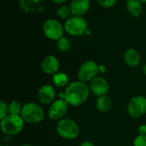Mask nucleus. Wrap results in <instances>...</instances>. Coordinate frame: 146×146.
Returning a JSON list of instances; mask_svg holds the SVG:
<instances>
[{
    "label": "nucleus",
    "instance_id": "1",
    "mask_svg": "<svg viewBox=\"0 0 146 146\" xmlns=\"http://www.w3.org/2000/svg\"><path fill=\"white\" fill-rule=\"evenodd\" d=\"M63 92L64 100L72 107H79L84 104L88 100L91 93L88 83L79 80L70 83Z\"/></svg>",
    "mask_w": 146,
    "mask_h": 146
},
{
    "label": "nucleus",
    "instance_id": "2",
    "mask_svg": "<svg viewBox=\"0 0 146 146\" xmlns=\"http://www.w3.org/2000/svg\"><path fill=\"white\" fill-rule=\"evenodd\" d=\"M21 116L28 124H38L44 119V111L42 106L38 103L29 102L22 106Z\"/></svg>",
    "mask_w": 146,
    "mask_h": 146
},
{
    "label": "nucleus",
    "instance_id": "3",
    "mask_svg": "<svg viewBox=\"0 0 146 146\" xmlns=\"http://www.w3.org/2000/svg\"><path fill=\"white\" fill-rule=\"evenodd\" d=\"M56 130L57 134L64 139H75L80 134V127L74 120L69 118H63L56 124Z\"/></svg>",
    "mask_w": 146,
    "mask_h": 146
},
{
    "label": "nucleus",
    "instance_id": "4",
    "mask_svg": "<svg viewBox=\"0 0 146 146\" xmlns=\"http://www.w3.org/2000/svg\"><path fill=\"white\" fill-rule=\"evenodd\" d=\"M25 121L21 115L9 114L4 119L1 120V130L6 136H15L19 134L23 127Z\"/></svg>",
    "mask_w": 146,
    "mask_h": 146
},
{
    "label": "nucleus",
    "instance_id": "5",
    "mask_svg": "<svg viewBox=\"0 0 146 146\" xmlns=\"http://www.w3.org/2000/svg\"><path fill=\"white\" fill-rule=\"evenodd\" d=\"M63 26L65 32L68 34L75 37L86 34V31L88 30L87 22L83 16L71 15L65 21Z\"/></svg>",
    "mask_w": 146,
    "mask_h": 146
},
{
    "label": "nucleus",
    "instance_id": "6",
    "mask_svg": "<svg viewBox=\"0 0 146 146\" xmlns=\"http://www.w3.org/2000/svg\"><path fill=\"white\" fill-rule=\"evenodd\" d=\"M42 30L47 39L56 41L63 37L65 32L63 24L55 18H49L45 20L43 23Z\"/></svg>",
    "mask_w": 146,
    "mask_h": 146
},
{
    "label": "nucleus",
    "instance_id": "7",
    "mask_svg": "<svg viewBox=\"0 0 146 146\" xmlns=\"http://www.w3.org/2000/svg\"><path fill=\"white\" fill-rule=\"evenodd\" d=\"M98 74V65L93 60H86L82 63L77 71L78 80L86 83H89Z\"/></svg>",
    "mask_w": 146,
    "mask_h": 146
},
{
    "label": "nucleus",
    "instance_id": "8",
    "mask_svg": "<svg viewBox=\"0 0 146 146\" xmlns=\"http://www.w3.org/2000/svg\"><path fill=\"white\" fill-rule=\"evenodd\" d=\"M128 115L133 119H138L146 114V97L143 96H133L127 107Z\"/></svg>",
    "mask_w": 146,
    "mask_h": 146
},
{
    "label": "nucleus",
    "instance_id": "9",
    "mask_svg": "<svg viewBox=\"0 0 146 146\" xmlns=\"http://www.w3.org/2000/svg\"><path fill=\"white\" fill-rule=\"evenodd\" d=\"M68 104L63 99L55 100L49 107L48 109V117L52 120H61L67 114L68 110Z\"/></svg>",
    "mask_w": 146,
    "mask_h": 146
},
{
    "label": "nucleus",
    "instance_id": "10",
    "mask_svg": "<svg viewBox=\"0 0 146 146\" xmlns=\"http://www.w3.org/2000/svg\"><path fill=\"white\" fill-rule=\"evenodd\" d=\"M88 85L91 93L97 97L106 96L110 90L109 82L105 77L99 75L97 76L93 80H92Z\"/></svg>",
    "mask_w": 146,
    "mask_h": 146
},
{
    "label": "nucleus",
    "instance_id": "11",
    "mask_svg": "<svg viewBox=\"0 0 146 146\" xmlns=\"http://www.w3.org/2000/svg\"><path fill=\"white\" fill-rule=\"evenodd\" d=\"M60 62L59 59L54 55L46 56L41 62V70L42 71L48 75L53 77L55 74L59 72Z\"/></svg>",
    "mask_w": 146,
    "mask_h": 146
},
{
    "label": "nucleus",
    "instance_id": "12",
    "mask_svg": "<svg viewBox=\"0 0 146 146\" xmlns=\"http://www.w3.org/2000/svg\"><path fill=\"white\" fill-rule=\"evenodd\" d=\"M38 100L43 105H50L56 98V91L50 84L42 85L38 91Z\"/></svg>",
    "mask_w": 146,
    "mask_h": 146
},
{
    "label": "nucleus",
    "instance_id": "13",
    "mask_svg": "<svg viewBox=\"0 0 146 146\" xmlns=\"http://www.w3.org/2000/svg\"><path fill=\"white\" fill-rule=\"evenodd\" d=\"M68 6L72 15L84 17L90 10L91 2L90 0H72Z\"/></svg>",
    "mask_w": 146,
    "mask_h": 146
},
{
    "label": "nucleus",
    "instance_id": "14",
    "mask_svg": "<svg viewBox=\"0 0 146 146\" xmlns=\"http://www.w3.org/2000/svg\"><path fill=\"white\" fill-rule=\"evenodd\" d=\"M19 7L27 14L44 9L43 0H19Z\"/></svg>",
    "mask_w": 146,
    "mask_h": 146
},
{
    "label": "nucleus",
    "instance_id": "15",
    "mask_svg": "<svg viewBox=\"0 0 146 146\" xmlns=\"http://www.w3.org/2000/svg\"><path fill=\"white\" fill-rule=\"evenodd\" d=\"M123 59L126 65L130 67L139 66L141 61V56L139 52L134 48H128L126 50L123 55Z\"/></svg>",
    "mask_w": 146,
    "mask_h": 146
},
{
    "label": "nucleus",
    "instance_id": "16",
    "mask_svg": "<svg viewBox=\"0 0 146 146\" xmlns=\"http://www.w3.org/2000/svg\"><path fill=\"white\" fill-rule=\"evenodd\" d=\"M96 108L101 113H108L112 108V100L109 96L98 97L96 101Z\"/></svg>",
    "mask_w": 146,
    "mask_h": 146
},
{
    "label": "nucleus",
    "instance_id": "17",
    "mask_svg": "<svg viewBox=\"0 0 146 146\" xmlns=\"http://www.w3.org/2000/svg\"><path fill=\"white\" fill-rule=\"evenodd\" d=\"M127 13L133 17H139L143 12V3L138 0L127 2L126 5Z\"/></svg>",
    "mask_w": 146,
    "mask_h": 146
},
{
    "label": "nucleus",
    "instance_id": "18",
    "mask_svg": "<svg viewBox=\"0 0 146 146\" xmlns=\"http://www.w3.org/2000/svg\"><path fill=\"white\" fill-rule=\"evenodd\" d=\"M52 82L58 88H66L70 83L68 76L66 73L61 71L57 72L52 77Z\"/></svg>",
    "mask_w": 146,
    "mask_h": 146
},
{
    "label": "nucleus",
    "instance_id": "19",
    "mask_svg": "<svg viewBox=\"0 0 146 146\" xmlns=\"http://www.w3.org/2000/svg\"><path fill=\"white\" fill-rule=\"evenodd\" d=\"M56 48L61 52H66L71 49V42L66 36L62 37L56 41Z\"/></svg>",
    "mask_w": 146,
    "mask_h": 146
},
{
    "label": "nucleus",
    "instance_id": "20",
    "mask_svg": "<svg viewBox=\"0 0 146 146\" xmlns=\"http://www.w3.org/2000/svg\"><path fill=\"white\" fill-rule=\"evenodd\" d=\"M22 106L21 103L16 100L11 101L9 103H8V108H9V114L12 115H21V110H22Z\"/></svg>",
    "mask_w": 146,
    "mask_h": 146
},
{
    "label": "nucleus",
    "instance_id": "21",
    "mask_svg": "<svg viewBox=\"0 0 146 146\" xmlns=\"http://www.w3.org/2000/svg\"><path fill=\"white\" fill-rule=\"evenodd\" d=\"M56 15L60 19H62V20H65V21L72 15L70 9H69V6L68 5H65V4L60 5L57 8L56 11Z\"/></svg>",
    "mask_w": 146,
    "mask_h": 146
},
{
    "label": "nucleus",
    "instance_id": "22",
    "mask_svg": "<svg viewBox=\"0 0 146 146\" xmlns=\"http://www.w3.org/2000/svg\"><path fill=\"white\" fill-rule=\"evenodd\" d=\"M96 1L101 7H103L104 9L112 8L117 3V0H96Z\"/></svg>",
    "mask_w": 146,
    "mask_h": 146
},
{
    "label": "nucleus",
    "instance_id": "23",
    "mask_svg": "<svg viewBox=\"0 0 146 146\" xmlns=\"http://www.w3.org/2000/svg\"><path fill=\"white\" fill-rule=\"evenodd\" d=\"M8 115H9L8 104L4 101H1V102H0V120L4 119Z\"/></svg>",
    "mask_w": 146,
    "mask_h": 146
},
{
    "label": "nucleus",
    "instance_id": "24",
    "mask_svg": "<svg viewBox=\"0 0 146 146\" xmlns=\"http://www.w3.org/2000/svg\"><path fill=\"white\" fill-rule=\"evenodd\" d=\"M133 146H146V136H137L133 140Z\"/></svg>",
    "mask_w": 146,
    "mask_h": 146
},
{
    "label": "nucleus",
    "instance_id": "25",
    "mask_svg": "<svg viewBox=\"0 0 146 146\" xmlns=\"http://www.w3.org/2000/svg\"><path fill=\"white\" fill-rule=\"evenodd\" d=\"M139 135H143V136H146V125L143 124L139 127Z\"/></svg>",
    "mask_w": 146,
    "mask_h": 146
},
{
    "label": "nucleus",
    "instance_id": "26",
    "mask_svg": "<svg viewBox=\"0 0 146 146\" xmlns=\"http://www.w3.org/2000/svg\"><path fill=\"white\" fill-rule=\"evenodd\" d=\"M106 66L104 65H98V73L99 74H104L106 72Z\"/></svg>",
    "mask_w": 146,
    "mask_h": 146
},
{
    "label": "nucleus",
    "instance_id": "27",
    "mask_svg": "<svg viewBox=\"0 0 146 146\" xmlns=\"http://www.w3.org/2000/svg\"><path fill=\"white\" fill-rule=\"evenodd\" d=\"M80 146H95V145L91 141H84L80 145Z\"/></svg>",
    "mask_w": 146,
    "mask_h": 146
},
{
    "label": "nucleus",
    "instance_id": "28",
    "mask_svg": "<svg viewBox=\"0 0 146 146\" xmlns=\"http://www.w3.org/2000/svg\"><path fill=\"white\" fill-rule=\"evenodd\" d=\"M54 3H56V4H63V3H65L68 0H51Z\"/></svg>",
    "mask_w": 146,
    "mask_h": 146
},
{
    "label": "nucleus",
    "instance_id": "29",
    "mask_svg": "<svg viewBox=\"0 0 146 146\" xmlns=\"http://www.w3.org/2000/svg\"><path fill=\"white\" fill-rule=\"evenodd\" d=\"M143 72H144V74L146 76V63L144 65V66H143Z\"/></svg>",
    "mask_w": 146,
    "mask_h": 146
},
{
    "label": "nucleus",
    "instance_id": "30",
    "mask_svg": "<svg viewBox=\"0 0 146 146\" xmlns=\"http://www.w3.org/2000/svg\"><path fill=\"white\" fill-rule=\"evenodd\" d=\"M138 1H139L142 3H146V0H138Z\"/></svg>",
    "mask_w": 146,
    "mask_h": 146
},
{
    "label": "nucleus",
    "instance_id": "31",
    "mask_svg": "<svg viewBox=\"0 0 146 146\" xmlns=\"http://www.w3.org/2000/svg\"><path fill=\"white\" fill-rule=\"evenodd\" d=\"M21 146H33L32 145H28V144H25V145H22Z\"/></svg>",
    "mask_w": 146,
    "mask_h": 146
},
{
    "label": "nucleus",
    "instance_id": "32",
    "mask_svg": "<svg viewBox=\"0 0 146 146\" xmlns=\"http://www.w3.org/2000/svg\"><path fill=\"white\" fill-rule=\"evenodd\" d=\"M126 1H127V2H131V1H133V0H126Z\"/></svg>",
    "mask_w": 146,
    "mask_h": 146
},
{
    "label": "nucleus",
    "instance_id": "33",
    "mask_svg": "<svg viewBox=\"0 0 146 146\" xmlns=\"http://www.w3.org/2000/svg\"><path fill=\"white\" fill-rule=\"evenodd\" d=\"M1 146H9L8 145H1Z\"/></svg>",
    "mask_w": 146,
    "mask_h": 146
}]
</instances>
